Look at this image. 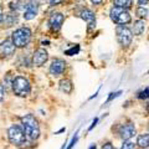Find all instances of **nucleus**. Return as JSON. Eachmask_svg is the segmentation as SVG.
Returning <instances> with one entry per match:
<instances>
[{"label": "nucleus", "instance_id": "nucleus-18", "mask_svg": "<svg viewBox=\"0 0 149 149\" xmlns=\"http://www.w3.org/2000/svg\"><path fill=\"white\" fill-rule=\"evenodd\" d=\"M4 21L6 22V26H13L15 22H17V14L15 11L9 13L8 15H5V17H4Z\"/></svg>", "mask_w": 149, "mask_h": 149}, {"label": "nucleus", "instance_id": "nucleus-27", "mask_svg": "<svg viewBox=\"0 0 149 149\" xmlns=\"http://www.w3.org/2000/svg\"><path fill=\"white\" fill-rule=\"evenodd\" d=\"M149 3V0H138L137 1V5L138 6H147Z\"/></svg>", "mask_w": 149, "mask_h": 149}, {"label": "nucleus", "instance_id": "nucleus-21", "mask_svg": "<svg viewBox=\"0 0 149 149\" xmlns=\"http://www.w3.org/2000/svg\"><path fill=\"white\" fill-rule=\"evenodd\" d=\"M137 98H138V100H148V98H149V86L146 87V88H143L142 91L138 92Z\"/></svg>", "mask_w": 149, "mask_h": 149}, {"label": "nucleus", "instance_id": "nucleus-32", "mask_svg": "<svg viewBox=\"0 0 149 149\" xmlns=\"http://www.w3.org/2000/svg\"><path fill=\"white\" fill-rule=\"evenodd\" d=\"M4 20V14H3V9L1 6H0V22H1Z\"/></svg>", "mask_w": 149, "mask_h": 149}, {"label": "nucleus", "instance_id": "nucleus-7", "mask_svg": "<svg viewBox=\"0 0 149 149\" xmlns=\"http://www.w3.org/2000/svg\"><path fill=\"white\" fill-rule=\"evenodd\" d=\"M118 134L122 141H130V138L136 136V125L132 122L123 123L118 129Z\"/></svg>", "mask_w": 149, "mask_h": 149}, {"label": "nucleus", "instance_id": "nucleus-6", "mask_svg": "<svg viewBox=\"0 0 149 149\" xmlns=\"http://www.w3.org/2000/svg\"><path fill=\"white\" fill-rule=\"evenodd\" d=\"M116 35H117V41L122 47H128L132 44L133 32L132 29H129L127 25H117L116 27Z\"/></svg>", "mask_w": 149, "mask_h": 149}, {"label": "nucleus", "instance_id": "nucleus-12", "mask_svg": "<svg viewBox=\"0 0 149 149\" xmlns=\"http://www.w3.org/2000/svg\"><path fill=\"white\" fill-rule=\"evenodd\" d=\"M65 21V16L61 13H54L49 17V26L52 31H58L62 27V24Z\"/></svg>", "mask_w": 149, "mask_h": 149}, {"label": "nucleus", "instance_id": "nucleus-34", "mask_svg": "<svg viewBox=\"0 0 149 149\" xmlns=\"http://www.w3.org/2000/svg\"><path fill=\"white\" fill-rule=\"evenodd\" d=\"M147 113L149 114V102H148V104H147Z\"/></svg>", "mask_w": 149, "mask_h": 149}, {"label": "nucleus", "instance_id": "nucleus-4", "mask_svg": "<svg viewBox=\"0 0 149 149\" xmlns=\"http://www.w3.org/2000/svg\"><path fill=\"white\" fill-rule=\"evenodd\" d=\"M109 17L111 20L117 25H128L132 22V15L127 9L112 6L109 10Z\"/></svg>", "mask_w": 149, "mask_h": 149}, {"label": "nucleus", "instance_id": "nucleus-16", "mask_svg": "<svg viewBox=\"0 0 149 149\" xmlns=\"http://www.w3.org/2000/svg\"><path fill=\"white\" fill-rule=\"evenodd\" d=\"M137 146L142 149H147L149 148V133H143L139 134L137 138Z\"/></svg>", "mask_w": 149, "mask_h": 149}, {"label": "nucleus", "instance_id": "nucleus-10", "mask_svg": "<svg viewBox=\"0 0 149 149\" xmlns=\"http://www.w3.org/2000/svg\"><path fill=\"white\" fill-rule=\"evenodd\" d=\"M16 46L14 45L11 40H5L0 44V57L1 58H8L15 54Z\"/></svg>", "mask_w": 149, "mask_h": 149}, {"label": "nucleus", "instance_id": "nucleus-1", "mask_svg": "<svg viewBox=\"0 0 149 149\" xmlns=\"http://www.w3.org/2000/svg\"><path fill=\"white\" fill-rule=\"evenodd\" d=\"M21 127L29 141H37L40 137V125L35 116L25 114L21 117Z\"/></svg>", "mask_w": 149, "mask_h": 149}, {"label": "nucleus", "instance_id": "nucleus-23", "mask_svg": "<svg viewBox=\"0 0 149 149\" xmlns=\"http://www.w3.org/2000/svg\"><path fill=\"white\" fill-rule=\"evenodd\" d=\"M136 148V144H134L132 141H123V144L120 149H134Z\"/></svg>", "mask_w": 149, "mask_h": 149}, {"label": "nucleus", "instance_id": "nucleus-11", "mask_svg": "<svg viewBox=\"0 0 149 149\" xmlns=\"http://www.w3.org/2000/svg\"><path fill=\"white\" fill-rule=\"evenodd\" d=\"M47 60H49V52L45 49L40 47L35 50L34 55H32V65L34 66H37V67L42 66L45 62H47Z\"/></svg>", "mask_w": 149, "mask_h": 149}, {"label": "nucleus", "instance_id": "nucleus-24", "mask_svg": "<svg viewBox=\"0 0 149 149\" xmlns=\"http://www.w3.org/2000/svg\"><path fill=\"white\" fill-rule=\"evenodd\" d=\"M77 134H78V132H76V134H74V136H73V138L71 139V142H70V144H68L67 149H72V148L74 147V144L77 143V141H78V136H77Z\"/></svg>", "mask_w": 149, "mask_h": 149}, {"label": "nucleus", "instance_id": "nucleus-36", "mask_svg": "<svg viewBox=\"0 0 149 149\" xmlns=\"http://www.w3.org/2000/svg\"><path fill=\"white\" fill-rule=\"evenodd\" d=\"M148 133H149V125H148Z\"/></svg>", "mask_w": 149, "mask_h": 149}, {"label": "nucleus", "instance_id": "nucleus-19", "mask_svg": "<svg viewBox=\"0 0 149 149\" xmlns=\"http://www.w3.org/2000/svg\"><path fill=\"white\" fill-rule=\"evenodd\" d=\"M25 0H14V1H11L10 3V5H9V6H10V9H11V11H19V10H21V9L22 8H24L25 9Z\"/></svg>", "mask_w": 149, "mask_h": 149}, {"label": "nucleus", "instance_id": "nucleus-9", "mask_svg": "<svg viewBox=\"0 0 149 149\" xmlns=\"http://www.w3.org/2000/svg\"><path fill=\"white\" fill-rule=\"evenodd\" d=\"M39 14V3L35 1V0H30L29 3H26V6L24 9V14H22V16H24L25 20H32V19H35L36 15Z\"/></svg>", "mask_w": 149, "mask_h": 149}, {"label": "nucleus", "instance_id": "nucleus-33", "mask_svg": "<svg viewBox=\"0 0 149 149\" xmlns=\"http://www.w3.org/2000/svg\"><path fill=\"white\" fill-rule=\"evenodd\" d=\"M88 149H97V147H96V144H92V146L88 148Z\"/></svg>", "mask_w": 149, "mask_h": 149}, {"label": "nucleus", "instance_id": "nucleus-15", "mask_svg": "<svg viewBox=\"0 0 149 149\" xmlns=\"http://www.w3.org/2000/svg\"><path fill=\"white\" fill-rule=\"evenodd\" d=\"M58 88L60 91L66 93V95H70L73 90V85H72V81L68 80V78H65V80H61L58 83Z\"/></svg>", "mask_w": 149, "mask_h": 149}, {"label": "nucleus", "instance_id": "nucleus-2", "mask_svg": "<svg viewBox=\"0 0 149 149\" xmlns=\"http://www.w3.org/2000/svg\"><path fill=\"white\" fill-rule=\"evenodd\" d=\"M31 30L29 27H19L11 35V41L14 45L16 46V49H24L31 41Z\"/></svg>", "mask_w": 149, "mask_h": 149}, {"label": "nucleus", "instance_id": "nucleus-35", "mask_svg": "<svg viewBox=\"0 0 149 149\" xmlns=\"http://www.w3.org/2000/svg\"><path fill=\"white\" fill-rule=\"evenodd\" d=\"M78 1H85V0H78Z\"/></svg>", "mask_w": 149, "mask_h": 149}, {"label": "nucleus", "instance_id": "nucleus-20", "mask_svg": "<svg viewBox=\"0 0 149 149\" xmlns=\"http://www.w3.org/2000/svg\"><path fill=\"white\" fill-rule=\"evenodd\" d=\"M136 14H137V16L139 19H147L149 16V9L147 6H138L136 9Z\"/></svg>", "mask_w": 149, "mask_h": 149}, {"label": "nucleus", "instance_id": "nucleus-3", "mask_svg": "<svg viewBox=\"0 0 149 149\" xmlns=\"http://www.w3.org/2000/svg\"><path fill=\"white\" fill-rule=\"evenodd\" d=\"M11 88L14 95H16L17 97H26L31 92L30 81L24 76H17L14 78L11 82Z\"/></svg>", "mask_w": 149, "mask_h": 149}, {"label": "nucleus", "instance_id": "nucleus-17", "mask_svg": "<svg viewBox=\"0 0 149 149\" xmlns=\"http://www.w3.org/2000/svg\"><path fill=\"white\" fill-rule=\"evenodd\" d=\"M113 6L129 10L133 8V0H113Z\"/></svg>", "mask_w": 149, "mask_h": 149}, {"label": "nucleus", "instance_id": "nucleus-30", "mask_svg": "<svg viewBox=\"0 0 149 149\" xmlns=\"http://www.w3.org/2000/svg\"><path fill=\"white\" fill-rule=\"evenodd\" d=\"M63 0H50V5L51 6H55V5H58V4H61Z\"/></svg>", "mask_w": 149, "mask_h": 149}, {"label": "nucleus", "instance_id": "nucleus-22", "mask_svg": "<svg viewBox=\"0 0 149 149\" xmlns=\"http://www.w3.org/2000/svg\"><path fill=\"white\" fill-rule=\"evenodd\" d=\"M78 52H80V46L76 45V46H72L71 49H68L65 51V55H67V56H73V55H77Z\"/></svg>", "mask_w": 149, "mask_h": 149}, {"label": "nucleus", "instance_id": "nucleus-28", "mask_svg": "<svg viewBox=\"0 0 149 149\" xmlns=\"http://www.w3.org/2000/svg\"><path fill=\"white\" fill-rule=\"evenodd\" d=\"M97 123H98V118H95V119H93L92 120V123H91V125H90V128H88V130H92L93 128H95L96 127V125H97Z\"/></svg>", "mask_w": 149, "mask_h": 149}, {"label": "nucleus", "instance_id": "nucleus-31", "mask_svg": "<svg viewBox=\"0 0 149 149\" xmlns=\"http://www.w3.org/2000/svg\"><path fill=\"white\" fill-rule=\"evenodd\" d=\"M90 1L93 4V5H100V4H102L103 0H90Z\"/></svg>", "mask_w": 149, "mask_h": 149}, {"label": "nucleus", "instance_id": "nucleus-25", "mask_svg": "<svg viewBox=\"0 0 149 149\" xmlns=\"http://www.w3.org/2000/svg\"><path fill=\"white\" fill-rule=\"evenodd\" d=\"M120 93H122V91H117V92H112V93H109L108 98H107V102H111L112 100L117 98L118 96H120Z\"/></svg>", "mask_w": 149, "mask_h": 149}, {"label": "nucleus", "instance_id": "nucleus-5", "mask_svg": "<svg viewBox=\"0 0 149 149\" xmlns=\"http://www.w3.org/2000/svg\"><path fill=\"white\" fill-rule=\"evenodd\" d=\"M8 138H9V142L14 146H22L26 141V136L22 130V127L20 125H16V124H13L9 127L8 129Z\"/></svg>", "mask_w": 149, "mask_h": 149}, {"label": "nucleus", "instance_id": "nucleus-26", "mask_svg": "<svg viewBox=\"0 0 149 149\" xmlns=\"http://www.w3.org/2000/svg\"><path fill=\"white\" fill-rule=\"evenodd\" d=\"M102 149H116V147L111 142H106V143H103V146H102Z\"/></svg>", "mask_w": 149, "mask_h": 149}, {"label": "nucleus", "instance_id": "nucleus-14", "mask_svg": "<svg viewBox=\"0 0 149 149\" xmlns=\"http://www.w3.org/2000/svg\"><path fill=\"white\" fill-rule=\"evenodd\" d=\"M144 30H146V21L143 20V19H138L133 22V26H132V32L133 35L136 36H141Z\"/></svg>", "mask_w": 149, "mask_h": 149}, {"label": "nucleus", "instance_id": "nucleus-13", "mask_svg": "<svg viewBox=\"0 0 149 149\" xmlns=\"http://www.w3.org/2000/svg\"><path fill=\"white\" fill-rule=\"evenodd\" d=\"M80 17L88 24V30H91L92 27H96V15L91 9H88V8L82 9L80 13Z\"/></svg>", "mask_w": 149, "mask_h": 149}, {"label": "nucleus", "instance_id": "nucleus-8", "mask_svg": "<svg viewBox=\"0 0 149 149\" xmlns=\"http://www.w3.org/2000/svg\"><path fill=\"white\" fill-rule=\"evenodd\" d=\"M65 70H66V61L62 58H54L52 61H51L49 72H50V74L57 77V76H61L65 72Z\"/></svg>", "mask_w": 149, "mask_h": 149}, {"label": "nucleus", "instance_id": "nucleus-29", "mask_svg": "<svg viewBox=\"0 0 149 149\" xmlns=\"http://www.w3.org/2000/svg\"><path fill=\"white\" fill-rule=\"evenodd\" d=\"M4 95H5V88H4V86H3V85H0V102L3 101Z\"/></svg>", "mask_w": 149, "mask_h": 149}]
</instances>
